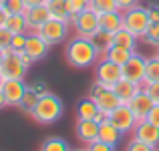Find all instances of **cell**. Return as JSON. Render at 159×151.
<instances>
[{"instance_id":"cell-9","label":"cell","mask_w":159,"mask_h":151,"mask_svg":"<svg viewBox=\"0 0 159 151\" xmlns=\"http://www.w3.org/2000/svg\"><path fill=\"white\" fill-rule=\"evenodd\" d=\"M2 75L6 79H24L26 77L28 66L22 62L18 53H12V50H6V57L2 61V66H0Z\"/></svg>"},{"instance_id":"cell-6","label":"cell","mask_w":159,"mask_h":151,"mask_svg":"<svg viewBox=\"0 0 159 151\" xmlns=\"http://www.w3.org/2000/svg\"><path fill=\"white\" fill-rule=\"evenodd\" d=\"M121 79H123L121 65H117L113 61H107V58H99V62H97V81L99 83H103L105 87L113 89Z\"/></svg>"},{"instance_id":"cell-7","label":"cell","mask_w":159,"mask_h":151,"mask_svg":"<svg viewBox=\"0 0 159 151\" xmlns=\"http://www.w3.org/2000/svg\"><path fill=\"white\" fill-rule=\"evenodd\" d=\"M69 28H70L69 22H62V20L51 18V20H47V22H44L36 32H39V34L43 36L48 44H58V43H62V40L66 39Z\"/></svg>"},{"instance_id":"cell-33","label":"cell","mask_w":159,"mask_h":151,"mask_svg":"<svg viewBox=\"0 0 159 151\" xmlns=\"http://www.w3.org/2000/svg\"><path fill=\"white\" fill-rule=\"evenodd\" d=\"M66 2H69V8L73 14H79L91 6V0H66Z\"/></svg>"},{"instance_id":"cell-21","label":"cell","mask_w":159,"mask_h":151,"mask_svg":"<svg viewBox=\"0 0 159 151\" xmlns=\"http://www.w3.org/2000/svg\"><path fill=\"white\" fill-rule=\"evenodd\" d=\"M91 40H93L95 48L99 50V54L101 57H105L109 53V48H113V44H115V32H109V30H97L93 36H91Z\"/></svg>"},{"instance_id":"cell-18","label":"cell","mask_w":159,"mask_h":151,"mask_svg":"<svg viewBox=\"0 0 159 151\" xmlns=\"http://www.w3.org/2000/svg\"><path fill=\"white\" fill-rule=\"evenodd\" d=\"M121 137H123V133H121L119 129L109 121V117L99 123V139H101V141H105V143L115 145V147H117V143L121 141Z\"/></svg>"},{"instance_id":"cell-32","label":"cell","mask_w":159,"mask_h":151,"mask_svg":"<svg viewBox=\"0 0 159 151\" xmlns=\"http://www.w3.org/2000/svg\"><path fill=\"white\" fill-rule=\"evenodd\" d=\"M4 8H6L8 12H22L24 14V10H26V2H24V0H4Z\"/></svg>"},{"instance_id":"cell-38","label":"cell","mask_w":159,"mask_h":151,"mask_svg":"<svg viewBox=\"0 0 159 151\" xmlns=\"http://www.w3.org/2000/svg\"><path fill=\"white\" fill-rule=\"evenodd\" d=\"M135 6H139V0H117V8L121 12L129 10V8H135Z\"/></svg>"},{"instance_id":"cell-30","label":"cell","mask_w":159,"mask_h":151,"mask_svg":"<svg viewBox=\"0 0 159 151\" xmlns=\"http://www.w3.org/2000/svg\"><path fill=\"white\" fill-rule=\"evenodd\" d=\"M143 40L147 44H153V47H159V22H151L147 28V32H145Z\"/></svg>"},{"instance_id":"cell-25","label":"cell","mask_w":159,"mask_h":151,"mask_svg":"<svg viewBox=\"0 0 159 151\" xmlns=\"http://www.w3.org/2000/svg\"><path fill=\"white\" fill-rule=\"evenodd\" d=\"M137 36L131 34L129 30L121 28V30L115 32V44L117 47H123V48H129V50H137Z\"/></svg>"},{"instance_id":"cell-16","label":"cell","mask_w":159,"mask_h":151,"mask_svg":"<svg viewBox=\"0 0 159 151\" xmlns=\"http://www.w3.org/2000/svg\"><path fill=\"white\" fill-rule=\"evenodd\" d=\"M91 99H95L99 111H103L105 115H109L111 111H115L119 105H123V101L119 99V95H117L113 89H109V87H105L101 93H97L95 97H91Z\"/></svg>"},{"instance_id":"cell-31","label":"cell","mask_w":159,"mask_h":151,"mask_svg":"<svg viewBox=\"0 0 159 151\" xmlns=\"http://www.w3.org/2000/svg\"><path fill=\"white\" fill-rule=\"evenodd\" d=\"M24 47H26V32H16V34H12V43H10L12 53H22Z\"/></svg>"},{"instance_id":"cell-13","label":"cell","mask_w":159,"mask_h":151,"mask_svg":"<svg viewBox=\"0 0 159 151\" xmlns=\"http://www.w3.org/2000/svg\"><path fill=\"white\" fill-rule=\"evenodd\" d=\"M77 133L79 141H83L85 145L93 143V141L99 139V123L95 119H77Z\"/></svg>"},{"instance_id":"cell-20","label":"cell","mask_w":159,"mask_h":151,"mask_svg":"<svg viewBox=\"0 0 159 151\" xmlns=\"http://www.w3.org/2000/svg\"><path fill=\"white\" fill-rule=\"evenodd\" d=\"M47 6H48V12H51V18L62 20V22L70 24V16H73V12H70L66 0H48Z\"/></svg>"},{"instance_id":"cell-40","label":"cell","mask_w":159,"mask_h":151,"mask_svg":"<svg viewBox=\"0 0 159 151\" xmlns=\"http://www.w3.org/2000/svg\"><path fill=\"white\" fill-rule=\"evenodd\" d=\"M147 10H149V20L159 22V4H151V6H147Z\"/></svg>"},{"instance_id":"cell-8","label":"cell","mask_w":159,"mask_h":151,"mask_svg":"<svg viewBox=\"0 0 159 151\" xmlns=\"http://www.w3.org/2000/svg\"><path fill=\"white\" fill-rule=\"evenodd\" d=\"M145 65H147V58L141 57L139 53H133V57L121 65L123 79H129L137 85H145Z\"/></svg>"},{"instance_id":"cell-39","label":"cell","mask_w":159,"mask_h":151,"mask_svg":"<svg viewBox=\"0 0 159 151\" xmlns=\"http://www.w3.org/2000/svg\"><path fill=\"white\" fill-rule=\"evenodd\" d=\"M147 121L159 127V103H155V105H153V109L149 111V115H147Z\"/></svg>"},{"instance_id":"cell-42","label":"cell","mask_w":159,"mask_h":151,"mask_svg":"<svg viewBox=\"0 0 159 151\" xmlns=\"http://www.w3.org/2000/svg\"><path fill=\"white\" fill-rule=\"evenodd\" d=\"M26 2V6L30 8V6H40V4H47L48 0H24Z\"/></svg>"},{"instance_id":"cell-35","label":"cell","mask_w":159,"mask_h":151,"mask_svg":"<svg viewBox=\"0 0 159 151\" xmlns=\"http://www.w3.org/2000/svg\"><path fill=\"white\" fill-rule=\"evenodd\" d=\"M143 91L153 99V103H159V81L145 83V85H143Z\"/></svg>"},{"instance_id":"cell-47","label":"cell","mask_w":159,"mask_h":151,"mask_svg":"<svg viewBox=\"0 0 159 151\" xmlns=\"http://www.w3.org/2000/svg\"><path fill=\"white\" fill-rule=\"evenodd\" d=\"M155 57H157V58H159V47H157V54H155Z\"/></svg>"},{"instance_id":"cell-29","label":"cell","mask_w":159,"mask_h":151,"mask_svg":"<svg viewBox=\"0 0 159 151\" xmlns=\"http://www.w3.org/2000/svg\"><path fill=\"white\" fill-rule=\"evenodd\" d=\"M91 10H95L97 14L103 12H111V10H119L117 8V0H91Z\"/></svg>"},{"instance_id":"cell-1","label":"cell","mask_w":159,"mask_h":151,"mask_svg":"<svg viewBox=\"0 0 159 151\" xmlns=\"http://www.w3.org/2000/svg\"><path fill=\"white\" fill-rule=\"evenodd\" d=\"M65 57H66V61H69L70 66H75V69H87V66H93L95 62H99L101 54L95 48V44H93L91 39H85V36L77 34L75 39L69 40Z\"/></svg>"},{"instance_id":"cell-12","label":"cell","mask_w":159,"mask_h":151,"mask_svg":"<svg viewBox=\"0 0 159 151\" xmlns=\"http://www.w3.org/2000/svg\"><path fill=\"white\" fill-rule=\"evenodd\" d=\"M133 139L137 141H143L147 145H153V147H159V127L153 123H149L147 119L143 121H137L135 129H133Z\"/></svg>"},{"instance_id":"cell-36","label":"cell","mask_w":159,"mask_h":151,"mask_svg":"<svg viewBox=\"0 0 159 151\" xmlns=\"http://www.w3.org/2000/svg\"><path fill=\"white\" fill-rule=\"evenodd\" d=\"M10 43H12V32L6 26H0V48L10 50Z\"/></svg>"},{"instance_id":"cell-15","label":"cell","mask_w":159,"mask_h":151,"mask_svg":"<svg viewBox=\"0 0 159 151\" xmlns=\"http://www.w3.org/2000/svg\"><path fill=\"white\" fill-rule=\"evenodd\" d=\"M127 105L131 107V111H133V115L137 117V121H143V119H147L149 111L153 109V105H155V103H153V99L149 97L145 91H141V93H137Z\"/></svg>"},{"instance_id":"cell-34","label":"cell","mask_w":159,"mask_h":151,"mask_svg":"<svg viewBox=\"0 0 159 151\" xmlns=\"http://www.w3.org/2000/svg\"><path fill=\"white\" fill-rule=\"evenodd\" d=\"M127 151H157V147L147 145V143H143V141H137V139L131 137V141H129V145H127Z\"/></svg>"},{"instance_id":"cell-48","label":"cell","mask_w":159,"mask_h":151,"mask_svg":"<svg viewBox=\"0 0 159 151\" xmlns=\"http://www.w3.org/2000/svg\"><path fill=\"white\" fill-rule=\"evenodd\" d=\"M2 4H4V0H0V6H2Z\"/></svg>"},{"instance_id":"cell-11","label":"cell","mask_w":159,"mask_h":151,"mask_svg":"<svg viewBox=\"0 0 159 151\" xmlns=\"http://www.w3.org/2000/svg\"><path fill=\"white\" fill-rule=\"evenodd\" d=\"M48 48H51V44H48L39 32H34V30L26 32V47H24V53H26L28 57H32L34 62L43 61L48 54Z\"/></svg>"},{"instance_id":"cell-10","label":"cell","mask_w":159,"mask_h":151,"mask_svg":"<svg viewBox=\"0 0 159 151\" xmlns=\"http://www.w3.org/2000/svg\"><path fill=\"white\" fill-rule=\"evenodd\" d=\"M26 91H28V87L24 83V79H6L2 87V93L6 97L8 107H20Z\"/></svg>"},{"instance_id":"cell-14","label":"cell","mask_w":159,"mask_h":151,"mask_svg":"<svg viewBox=\"0 0 159 151\" xmlns=\"http://www.w3.org/2000/svg\"><path fill=\"white\" fill-rule=\"evenodd\" d=\"M24 16H26V22H28V32L30 30H39L47 20H51V12H48L47 4H40V6H30L24 10Z\"/></svg>"},{"instance_id":"cell-24","label":"cell","mask_w":159,"mask_h":151,"mask_svg":"<svg viewBox=\"0 0 159 151\" xmlns=\"http://www.w3.org/2000/svg\"><path fill=\"white\" fill-rule=\"evenodd\" d=\"M133 53H137V50H129V48H123V47L113 44V48H109V53L105 54V57H101V58L113 61V62H117V65H123V62H127L129 58L133 57Z\"/></svg>"},{"instance_id":"cell-46","label":"cell","mask_w":159,"mask_h":151,"mask_svg":"<svg viewBox=\"0 0 159 151\" xmlns=\"http://www.w3.org/2000/svg\"><path fill=\"white\" fill-rule=\"evenodd\" d=\"M70 151H89L87 147H79V149H70Z\"/></svg>"},{"instance_id":"cell-41","label":"cell","mask_w":159,"mask_h":151,"mask_svg":"<svg viewBox=\"0 0 159 151\" xmlns=\"http://www.w3.org/2000/svg\"><path fill=\"white\" fill-rule=\"evenodd\" d=\"M8 14H10V12H8L6 8H4V4H2V6H0V26H4V24H6Z\"/></svg>"},{"instance_id":"cell-45","label":"cell","mask_w":159,"mask_h":151,"mask_svg":"<svg viewBox=\"0 0 159 151\" xmlns=\"http://www.w3.org/2000/svg\"><path fill=\"white\" fill-rule=\"evenodd\" d=\"M4 81H6V77H4V75H2V71H0V89L4 87Z\"/></svg>"},{"instance_id":"cell-3","label":"cell","mask_w":159,"mask_h":151,"mask_svg":"<svg viewBox=\"0 0 159 151\" xmlns=\"http://www.w3.org/2000/svg\"><path fill=\"white\" fill-rule=\"evenodd\" d=\"M149 24H151V20H149V10L145 6H141V4L123 12V28L129 30L131 34H135L137 39H143L145 36Z\"/></svg>"},{"instance_id":"cell-43","label":"cell","mask_w":159,"mask_h":151,"mask_svg":"<svg viewBox=\"0 0 159 151\" xmlns=\"http://www.w3.org/2000/svg\"><path fill=\"white\" fill-rule=\"evenodd\" d=\"M4 107H8V103H6V97H4L2 89H0V109H4Z\"/></svg>"},{"instance_id":"cell-37","label":"cell","mask_w":159,"mask_h":151,"mask_svg":"<svg viewBox=\"0 0 159 151\" xmlns=\"http://www.w3.org/2000/svg\"><path fill=\"white\" fill-rule=\"evenodd\" d=\"M87 149L89 151H115V145H109V143H105V141L97 139V141H93V143L87 145Z\"/></svg>"},{"instance_id":"cell-49","label":"cell","mask_w":159,"mask_h":151,"mask_svg":"<svg viewBox=\"0 0 159 151\" xmlns=\"http://www.w3.org/2000/svg\"><path fill=\"white\" fill-rule=\"evenodd\" d=\"M157 151H159V147H157Z\"/></svg>"},{"instance_id":"cell-5","label":"cell","mask_w":159,"mask_h":151,"mask_svg":"<svg viewBox=\"0 0 159 151\" xmlns=\"http://www.w3.org/2000/svg\"><path fill=\"white\" fill-rule=\"evenodd\" d=\"M107 117H109V121H111V123L123 133V135L133 133V129H135V125H137V117L133 115L131 107H129L127 103L119 105V107H117L115 111H111Z\"/></svg>"},{"instance_id":"cell-28","label":"cell","mask_w":159,"mask_h":151,"mask_svg":"<svg viewBox=\"0 0 159 151\" xmlns=\"http://www.w3.org/2000/svg\"><path fill=\"white\" fill-rule=\"evenodd\" d=\"M40 95L36 93L32 87H28V91L24 93V99H22V103H20V107L18 109H22L24 113H32V109H34V105H36V101H39Z\"/></svg>"},{"instance_id":"cell-27","label":"cell","mask_w":159,"mask_h":151,"mask_svg":"<svg viewBox=\"0 0 159 151\" xmlns=\"http://www.w3.org/2000/svg\"><path fill=\"white\" fill-rule=\"evenodd\" d=\"M159 81V58L151 57L147 58V65H145V83H153Z\"/></svg>"},{"instance_id":"cell-23","label":"cell","mask_w":159,"mask_h":151,"mask_svg":"<svg viewBox=\"0 0 159 151\" xmlns=\"http://www.w3.org/2000/svg\"><path fill=\"white\" fill-rule=\"evenodd\" d=\"M4 26H6L12 34H16V32H28V22H26V16H24L22 12H12V14H8Z\"/></svg>"},{"instance_id":"cell-22","label":"cell","mask_w":159,"mask_h":151,"mask_svg":"<svg viewBox=\"0 0 159 151\" xmlns=\"http://www.w3.org/2000/svg\"><path fill=\"white\" fill-rule=\"evenodd\" d=\"M97 115H99V107L95 103V99L87 97L77 103V119H97Z\"/></svg>"},{"instance_id":"cell-17","label":"cell","mask_w":159,"mask_h":151,"mask_svg":"<svg viewBox=\"0 0 159 151\" xmlns=\"http://www.w3.org/2000/svg\"><path fill=\"white\" fill-rule=\"evenodd\" d=\"M113 91L119 95V99L123 101V103H129V101L135 97L137 93H141V91H143V85H137V83L129 81V79H121V81L113 87Z\"/></svg>"},{"instance_id":"cell-44","label":"cell","mask_w":159,"mask_h":151,"mask_svg":"<svg viewBox=\"0 0 159 151\" xmlns=\"http://www.w3.org/2000/svg\"><path fill=\"white\" fill-rule=\"evenodd\" d=\"M4 57H6V50H4V48H0V66H2V61H4Z\"/></svg>"},{"instance_id":"cell-19","label":"cell","mask_w":159,"mask_h":151,"mask_svg":"<svg viewBox=\"0 0 159 151\" xmlns=\"http://www.w3.org/2000/svg\"><path fill=\"white\" fill-rule=\"evenodd\" d=\"M99 24L103 30L109 32H117L123 28V12L121 10H111V12H103L99 14Z\"/></svg>"},{"instance_id":"cell-4","label":"cell","mask_w":159,"mask_h":151,"mask_svg":"<svg viewBox=\"0 0 159 151\" xmlns=\"http://www.w3.org/2000/svg\"><path fill=\"white\" fill-rule=\"evenodd\" d=\"M70 28H75L79 36H85V39H91L97 30H101V24H99V14L91 8L79 12V14L70 16Z\"/></svg>"},{"instance_id":"cell-2","label":"cell","mask_w":159,"mask_h":151,"mask_svg":"<svg viewBox=\"0 0 159 151\" xmlns=\"http://www.w3.org/2000/svg\"><path fill=\"white\" fill-rule=\"evenodd\" d=\"M62 111H65L62 101L54 93H44L39 97L30 115L39 125H51V123H57L62 117Z\"/></svg>"},{"instance_id":"cell-26","label":"cell","mask_w":159,"mask_h":151,"mask_svg":"<svg viewBox=\"0 0 159 151\" xmlns=\"http://www.w3.org/2000/svg\"><path fill=\"white\" fill-rule=\"evenodd\" d=\"M40 151H70V147L62 137H48L43 141Z\"/></svg>"}]
</instances>
